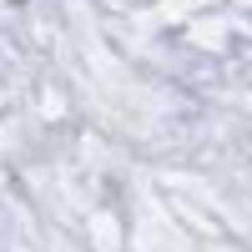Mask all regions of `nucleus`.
I'll list each match as a JSON object with an SVG mask.
<instances>
[]
</instances>
